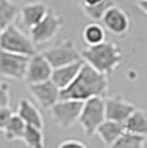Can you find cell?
<instances>
[{"label": "cell", "mask_w": 147, "mask_h": 148, "mask_svg": "<svg viewBox=\"0 0 147 148\" xmlns=\"http://www.w3.org/2000/svg\"><path fill=\"white\" fill-rule=\"evenodd\" d=\"M21 140L28 148H44V135L42 130L27 126Z\"/></svg>", "instance_id": "obj_22"}, {"label": "cell", "mask_w": 147, "mask_h": 148, "mask_svg": "<svg viewBox=\"0 0 147 148\" xmlns=\"http://www.w3.org/2000/svg\"><path fill=\"white\" fill-rule=\"evenodd\" d=\"M103 0H81L80 2L78 3V6H87V7H92L98 5L100 2H102Z\"/></svg>", "instance_id": "obj_27"}, {"label": "cell", "mask_w": 147, "mask_h": 148, "mask_svg": "<svg viewBox=\"0 0 147 148\" xmlns=\"http://www.w3.org/2000/svg\"><path fill=\"white\" fill-rule=\"evenodd\" d=\"M28 91L32 99L43 110H50L60 101V90L52 83L51 80L28 85Z\"/></svg>", "instance_id": "obj_12"}, {"label": "cell", "mask_w": 147, "mask_h": 148, "mask_svg": "<svg viewBox=\"0 0 147 148\" xmlns=\"http://www.w3.org/2000/svg\"><path fill=\"white\" fill-rule=\"evenodd\" d=\"M17 115L23 121L27 126L37 127L39 130H43L44 127V121L41 112L28 99H20L17 108Z\"/></svg>", "instance_id": "obj_15"}, {"label": "cell", "mask_w": 147, "mask_h": 148, "mask_svg": "<svg viewBox=\"0 0 147 148\" xmlns=\"http://www.w3.org/2000/svg\"><path fill=\"white\" fill-rule=\"evenodd\" d=\"M80 52L82 61L107 77L116 71L124 60L121 48L109 41L94 47H86Z\"/></svg>", "instance_id": "obj_2"}, {"label": "cell", "mask_w": 147, "mask_h": 148, "mask_svg": "<svg viewBox=\"0 0 147 148\" xmlns=\"http://www.w3.org/2000/svg\"><path fill=\"white\" fill-rule=\"evenodd\" d=\"M29 58L0 49V76L13 81H23Z\"/></svg>", "instance_id": "obj_9"}, {"label": "cell", "mask_w": 147, "mask_h": 148, "mask_svg": "<svg viewBox=\"0 0 147 148\" xmlns=\"http://www.w3.org/2000/svg\"><path fill=\"white\" fill-rule=\"evenodd\" d=\"M136 1H139V0H136Z\"/></svg>", "instance_id": "obj_31"}, {"label": "cell", "mask_w": 147, "mask_h": 148, "mask_svg": "<svg viewBox=\"0 0 147 148\" xmlns=\"http://www.w3.org/2000/svg\"><path fill=\"white\" fill-rule=\"evenodd\" d=\"M81 0H75V2H76V5H78V3H79V2H80Z\"/></svg>", "instance_id": "obj_30"}, {"label": "cell", "mask_w": 147, "mask_h": 148, "mask_svg": "<svg viewBox=\"0 0 147 148\" xmlns=\"http://www.w3.org/2000/svg\"><path fill=\"white\" fill-rule=\"evenodd\" d=\"M136 2H137L138 9H139L144 14H146L147 13V0H139V1H136Z\"/></svg>", "instance_id": "obj_28"}, {"label": "cell", "mask_w": 147, "mask_h": 148, "mask_svg": "<svg viewBox=\"0 0 147 148\" xmlns=\"http://www.w3.org/2000/svg\"><path fill=\"white\" fill-rule=\"evenodd\" d=\"M64 25V19L49 8L44 18L29 30V37L36 44H44L54 39Z\"/></svg>", "instance_id": "obj_6"}, {"label": "cell", "mask_w": 147, "mask_h": 148, "mask_svg": "<svg viewBox=\"0 0 147 148\" xmlns=\"http://www.w3.org/2000/svg\"><path fill=\"white\" fill-rule=\"evenodd\" d=\"M124 132L125 130H124L123 124L105 119L104 122L98 126V128L95 132V135L98 136V138L105 146L110 147Z\"/></svg>", "instance_id": "obj_16"}, {"label": "cell", "mask_w": 147, "mask_h": 148, "mask_svg": "<svg viewBox=\"0 0 147 148\" xmlns=\"http://www.w3.org/2000/svg\"><path fill=\"white\" fill-rule=\"evenodd\" d=\"M58 148H87L85 144H83L80 140L75 139H67L65 142L61 143Z\"/></svg>", "instance_id": "obj_26"}, {"label": "cell", "mask_w": 147, "mask_h": 148, "mask_svg": "<svg viewBox=\"0 0 147 148\" xmlns=\"http://www.w3.org/2000/svg\"><path fill=\"white\" fill-rule=\"evenodd\" d=\"M25 127L27 125L23 123V121L17 114H13L2 132L7 140H19L22 138Z\"/></svg>", "instance_id": "obj_20"}, {"label": "cell", "mask_w": 147, "mask_h": 148, "mask_svg": "<svg viewBox=\"0 0 147 148\" xmlns=\"http://www.w3.org/2000/svg\"><path fill=\"white\" fill-rule=\"evenodd\" d=\"M13 115L12 110L10 108V106L7 107H0V130H3L6 127L7 123L9 122V119Z\"/></svg>", "instance_id": "obj_25"}, {"label": "cell", "mask_w": 147, "mask_h": 148, "mask_svg": "<svg viewBox=\"0 0 147 148\" xmlns=\"http://www.w3.org/2000/svg\"><path fill=\"white\" fill-rule=\"evenodd\" d=\"M146 136L135 135L124 132L109 148H144Z\"/></svg>", "instance_id": "obj_21"}, {"label": "cell", "mask_w": 147, "mask_h": 148, "mask_svg": "<svg viewBox=\"0 0 147 148\" xmlns=\"http://www.w3.org/2000/svg\"><path fill=\"white\" fill-rule=\"evenodd\" d=\"M52 70V66L42 56V53L37 52L36 54L29 58L23 81L27 83V85L45 82L50 80Z\"/></svg>", "instance_id": "obj_10"}, {"label": "cell", "mask_w": 147, "mask_h": 148, "mask_svg": "<svg viewBox=\"0 0 147 148\" xmlns=\"http://www.w3.org/2000/svg\"><path fill=\"white\" fill-rule=\"evenodd\" d=\"M114 5L113 0H103L102 2H100L98 5L92 7L87 6H79L82 10V12L85 14L89 19H91L93 22H98L101 21V19L103 17V14L105 13V11L110 8L111 6Z\"/></svg>", "instance_id": "obj_23"}, {"label": "cell", "mask_w": 147, "mask_h": 148, "mask_svg": "<svg viewBox=\"0 0 147 148\" xmlns=\"http://www.w3.org/2000/svg\"><path fill=\"white\" fill-rule=\"evenodd\" d=\"M101 25L114 36H125L131 30L132 20L129 14L123 8L113 5L111 6L101 19Z\"/></svg>", "instance_id": "obj_8"}, {"label": "cell", "mask_w": 147, "mask_h": 148, "mask_svg": "<svg viewBox=\"0 0 147 148\" xmlns=\"http://www.w3.org/2000/svg\"><path fill=\"white\" fill-rule=\"evenodd\" d=\"M82 39L87 47H94L106 41V33L101 23L90 22L83 28Z\"/></svg>", "instance_id": "obj_18"}, {"label": "cell", "mask_w": 147, "mask_h": 148, "mask_svg": "<svg viewBox=\"0 0 147 148\" xmlns=\"http://www.w3.org/2000/svg\"><path fill=\"white\" fill-rule=\"evenodd\" d=\"M2 30H3V29H1V28H0V38H1V34H2Z\"/></svg>", "instance_id": "obj_29"}, {"label": "cell", "mask_w": 147, "mask_h": 148, "mask_svg": "<svg viewBox=\"0 0 147 148\" xmlns=\"http://www.w3.org/2000/svg\"><path fill=\"white\" fill-rule=\"evenodd\" d=\"M0 49L28 58L37 53L36 44L32 42L31 38L14 23L8 25L2 30L0 38Z\"/></svg>", "instance_id": "obj_3"}, {"label": "cell", "mask_w": 147, "mask_h": 148, "mask_svg": "<svg viewBox=\"0 0 147 148\" xmlns=\"http://www.w3.org/2000/svg\"><path fill=\"white\" fill-rule=\"evenodd\" d=\"M104 121V97H93L83 102L78 123L86 136L95 135L98 126Z\"/></svg>", "instance_id": "obj_4"}, {"label": "cell", "mask_w": 147, "mask_h": 148, "mask_svg": "<svg viewBox=\"0 0 147 148\" xmlns=\"http://www.w3.org/2000/svg\"><path fill=\"white\" fill-rule=\"evenodd\" d=\"M124 130L129 134L146 136L147 133V116L144 110L136 108L127 119L123 123Z\"/></svg>", "instance_id": "obj_17"}, {"label": "cell", "mask_w": 147, "mask_h": 148, "mask_svg": "<svg viewBox=\"0 0 147 148\" xmlns=\"http://www.w3.org/2000/svg\"><path fill=\"white\" fill-rule=\"evenodd\" d=\"M83 102L73 99H60L51 108L50 113L56 126L70 128L78 123Z\"/></svg>", "instance_id": "obj_7"}, {"label": "cell", "mask_w": 147, "mask_h": 148, "mask_svg": "<svg viewBox=\"0 0 147 148\" xmlns=\"http://www.w3.org/2000/svg\"><path fill=\"white\" fill-rule=\"evenodd\" d=\"M83 63H84L83 61H78L72 63V64H67V65L61 66V68L53 69L50 80L52 81V83L60 91L64 90L76 77V75L80 72Z\"/></svg>", "instance_id": "obj_14"}, {"label": "cell", "mask_w": 147, "mask_h": 148, "mask_svg": "<svg viewBox=\"0 0 147 148\" xmlns=\"http://www.w3.org/2000/svg\"><path fill=\"white\" fill-rule=\"evenodd\" d=\"M136 110V106L121 95H114L104 99L105 119L123 124Z\"/></svg>", "instance_id": "obj_11"}, {"label": "cell", "mask_w": 147, "mask_h": 148, "mask_svg": "<svg viewBox=\"0 0 147 148\" xmlns=\"http://www.w3.org/2000/svg\"><path fill=\"white\" fill-rule=\"evenodd\" d=\"M109 91V77L83 63L74 81L60 91V99L85 102L93 97H103Z\"/></svg>", "instance_id": "obj_1"}, {"label": "cell", "mask_w": 147, "mask_h": 148, "mask_svg": "<svg viewBox=\"0 0 147 148\" xmlns=\"http://www.w3.org/2000/svg\"><path fill=\"white\" fill-rule=\"evenodd\" d=\"M10 105V86L8 83L0 82V107Z\"/></svg>", "instance_id": "obj_24"}, {"label": "cell", "mask_w": 147, "mask_h": 148, "mask_svg": "<svg viewBox=\"0 0 147 148\" xmlns=\"http://www.w3.org/2000/svg\"><path fill=\"white\" fill-rule=\"evenodd\" d=\"M49 10V7L44 2H29L22 7L19 13H20V19L23 28L30 30L36 25H38L47 14Z\"/></svg>", "instance_id": "obj_13"}, {"label": "cell", "mask_w": 147, "mask_h": 148, "mask_svg": "<svg viewBox=\"0 0 147 148\" xmlns=\"http://www.w3.org/2000/svg\"><path fill=\"white\" fill-rule=\"evenodd\" d=\"M52 69H58L82 61L81 52L72 39H65L41 52Z\"/></svg>", "instance_id": "obj_5"}, {"label": "cell", "mask_w": 147, "mask_h": 148, "mask_svg": "<svg viewBox=\"0 0 147 148\" xmlns=\"http://www.w3.org/2000/svg\"><path fill=\"white\" fill-rule=\"evenodd\" d=\"M19 14V7L12 0H0V28L5 29L14 23Z\"/></svg>", "instance_id": "obj_19"}]
</instances>
